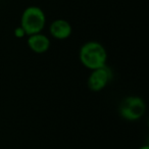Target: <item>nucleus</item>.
<instances>
[{
    "instance_id": "obj_1",
    "label": "nucleus",
    "mask_w": 149,
    "mask_h": 149,
    "mask_svg": "<svg viewBox=\"0 0 149 149\" xmlns=\"http://www.w3.org/2000/svg\"><path fill=\"white\" fill-rule=\"evenodd\" d=\"M80 60L82 64L89 70H93L105 66L107 60V52L101 43L89 41L80 49Z\"/></svg>"
},
{
    "instance_id": "obj_2",
    "label": "nucleus",
    "mask_w": 149,
    "mask_h": 149,
    "mask_svg": "<svg viewBox=\"0 0 149 149\" xmlns=\"http://www.w3.org/2000/svg\"><path fill=\"white\" fill-rule=\"evenodd\" d=\"M46 24V15L39 6H29L24 10L21 17V27L26 35L41 33Z\"/></svg>"
},
{
    "instance_id": "obj_3",
    "label": "nucleus",
    "mask_w": 149,
    "mask_h": 149,
    "mask_svg": "<svg viewBox=\"0 0 149 149\" xmlns=\"http://www.w3.org/2000/svg\"><path fill=\"white\" fill-rule=\"evenodd\" d=\"M146 104L142 98L138 96H129L122 101L120 106V114L127 120H138L145 113Z\"/></svg>"
},
{
    "instance_id": "obj_4",
    "label": "nucleus",
    "mask_w": 149,
    "mask_h": 149,
    "mask_svg": "<svg viewBox=\"0 0 149 149\" xmlns=\"http://www.w3.org/2000/svg\"><path fill=\"white\" fill-rule=\"evenodd\" d=\"M111 78V72L107 66L93 70L88 78L87 85L89 89L93 92H98L103 90L109 83Z\"/></svg>"
},
{
    "instance_id": "obj_5",
    "label": "nucleus",
    "mask_w": 149,
    "mask_h": 149,
    "mask_svg": "<svg viewBox=\"0 0 149 149\" xmlns=\"http://www.w3.org/2000/svg\"><path fill=\"white\" fill-rule=\"evenodd\" d=\"M72 26L68 21L62 19H55L49 27V32L53 38L57 40H65L72 35Z\"/></svg>"
},
{
    "instance_id": "obj_6",
    "label": "nucleus",
    "mask_w": 149,
    "mask_h": 149,
    "mask_svg": "<svg viewBox=\"0 0 149 149\" xmlns=\"http://www.w3.org/2000/svg\"><path fill=\"white\" fill-rule=\"evenodd\" d=\"M28 46L33 52L38 54L45 53L50 47V40L47 36L41 33L30 35L28 38Z\"/></svg>"
},
{
    "instance_id": "obj_7",
    "label": "nucleus",
    "mask_w": 149,
    "mask_h": 149,
    "mask_svg": "<svg viewBox=\"0 0 149 149\" xmlns=\"http://www.w3.org/2000/svg\"><path fill=\"white\" fill-rule=\"evenodd\" d=\"M15 37H17V38H23L24 36H26V33L23 30V28L19 27L15 30Z\"/></svg>"
},
{
    "instance_id": "obj_8",
    "label": "nucleus",
    "mask_w": 149,
    "mask_h": 149,
    "mask_svg": "<svg viewBox=\"0 0 149 149\" xmlns=\"http://www.w3.org/2000/svg\"><path fill=\"white\" fill-rule=\"evenodd\" d=\"M139 149H149V146L148 145H144V146H141Z\"/></svg>"
}]
</instances>
